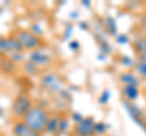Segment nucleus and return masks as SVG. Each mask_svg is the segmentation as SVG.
<instances>
[{"label": "nucleus", "mask_w": 146, "mask_h": 136, "mask_svg": "<svg viewBox=\"0 0 146 136\" xmlns=\"http://www.w3.org/2000/svg\"><path fill=\"white\" fill-rule=\"evenodd\" d=\"M49 113L45 108L40 106H33L29 110V112L22 118V121L39 135L45 133V126H46L48 119H49Z\"/></svg>", "instance_id": "nucleus-1"}, {"label": "nucleus", "mask_w": 146, "mask_h": 136, "mask_svg": "<svg viewBox=\"0 0 146 136\" xmlns=\"http://www.w3.org/2000/svg\"><path fill=\"white\" fill-rule=\"evenodd\" d=\"M18 42H20L23 51H34V50H39L40 48L45 46V42L43 38L35 35L31 29H16L11 33Z\"/></svg>", "instance_id": "nucleus-2"}, {"label": "nucleus", "mask_w": 146, "mask_h": 136, "mask_svg": "<svg viewBox=\"0 0 146 136\" xmlns=\"http://www.w3.org/2000/svg\"><path fill=\"white\" fill-rule=\"evenodd\" d=\"M40 88L49 94H60L63 90V78L54 72L44 73L40 77Z\"/></svg>", "instance_id": "nucleus-3"}, {"label": "nucleus", "mask_w": 146, "mask_h": 136, "mask_svg": "<svg viewBox=\"0 0 146 136\" xmlns=\"http://www.w3.org/2000/svg\"><path fill=\"white\" fill-rule=\"evenodd\" d=\"M33 107L32 98L27 94H18L11 103V114L21 120Z\"/></svg>", "instance_id": "nucleus-4"}, {"label": "nucleus", "mask_w": 146, "mask_h": 136, "mask_svg": "<svg viewBox=\"0 0 146 136\" xmlns=\"http://www.w3.org/2000/svg\"><path fill=\"white\" fill-rule=\"evenodd\" d=\"M95 121L94 117H84L83 120L77 123L74 126L76 136H91L95 134Z\"/></svg>", "instance_id": "nucleus-5"}, {"label": "nucleus", "mask_w": 146, "mask_h": 136, "mask_svg": "<svg viewBox=\"0 0 146 136\" xmlns=\"http://www.w3.org/2000/svg\"><path fill=\"white\" fill-rule=\"evenodd\" d=\"M28 60L31 62H33L34 65L38 67H49L52 63V57L48 55L46 52H44L43 50H34V51L29 52Z\"/></svg>", "instance_id": "nucleus-6"}, {"label": "nucleus", "mask_w": 146, "mask_h": 136, "mask_svg": "<svg viewBox=\"0 0 146 136\" xmlns=\"http://www.w3.org/2000/svg\"><path fill=\"white\" fill-rule=\"evenodd\" d=\"M18 71V65L15 63L9 56L0 57V72L6 75H13Z\"/></svg>", "instance_id": "nucleus-7"}, {"label": "nucleus", "mask_w": 146, "mask_h": 136, "mask_svg": "<svg viewBox=\"0 0 146 136\" xmlns=\"http://www.w3.org/2000/svg\"><path fill=\"white\" fill-rule=\"evenodd\" d=\"M12 134L13 136H40L38 133H35L32 129H29L22 120H17L12 126Z\"/></svg>", "instance_id": "nucleus-8"}, {"label": "nucleus", "mask_w": 146, "mask_h": 136, "mask_svg": "<svg viewBox=\"0 0 146 136\" xmlns=\"http://www.w3.org/2000/svg\"><path fill=\"white\" fill-rule=\"evenodd\" d=\"M61 114L55 113V114L50 116L48 119L46 126H45V133L50 135H57L58 129H60V121H61Z\"/></svg>", "instance_id": "nucleus-9"}, {"label": "nucleus", "mask_w": 146, "mask_h": 136, "mask_svg": "<svg viewBox=\"0 0 146 136\" xmlns=\"http://www.w3.org/2000/svg\"><path fill=\"white\" fill-rule=\"evenodd\" d=\"M122 92H123V96L127 98V101L131 103L139 97L140 90L138 88V85H127V86H123Z\"/></svg>", "instance_id": "nucleus-10"}, {"label": "nucleus", "mask_w": 146, "mask_h": 136, "mask_svg": "<svg viewBox=\"0 0 146 136\" xmlns=\"http://www.w3.org/2000/svg\"><path fill=\"white\" fill-rule=\"evenodd\" d=\"M125 105V107H127V111L129 112V114H130V117L133 118V119L136 121L138 124H140V125H143L144 124V119H143V113H141V111L139 110L136 106H134V105H131L130 102H125L124 103Z\"/></svg>", "instance_id": "nucleus-11"}, {"label": "nucleus", "mask_w": 146, "mask_h": 136, "mask_svg": "<svg viewBox=\"0 0 146 136\" xmlns=\"http://www.w3.org/2000/svg\"><path fill=\"white\" fill-rule=\"evenodd\" d=\"M21 67H22L23 73H26L27 75H29V77H38L40 74V67L34 65V63L31 62L29 60H26L21 65Z\"/></svg>", "instance_id": "nucleus-12"}, {"label": "nucleus", "mask_w": 146, "mask_h": 136, "mask_svg": "<svg viewBox=\"0 0 146 136\" xmlns=\"http://www.w3.org/2000/svg\"><path fill=\"white\" fill-rule=\"evenodd\" d=\"M22 51H23V49H22L20 42H18L12 34L7 35V52H9V55L15 53V52H22Z\"/></svg>", "instance_id": "nucleus-13"}, {"label": "nucleus", "mask_w": 146, "mask_h": 136, "mask_svg": "<svg viewBox=\"0 0 146 136\" xmlns=\"http://www.w3.org/2000/svg\"><path fill=\"white\" fill-rule=\"evenodd\" d=\"M119 81L124 84V86L127 85H138L139 84V79L136 78V75L131 72H123L119 74Z\"/></svg>", "instance_id": "nucleus-14"}, {"label": "nucleus", "mask_w": 146, "mask_h": 136, "mask_svg": "<svg viewBox=\"0 0 146 136\" xmlns=\"http://www.w3.org/2000/svg\"><path fill=\"white\" fill-rule=\"evenodd\" d=\"M131 46H133L134 52L138 55V57L141 55H145L146 53V37L136 39L135 42L131 44Z\"/></svg>", "instance_id": "nucleus-15"}, {"label": "nucleus", "mask_w": 146, "mask_h": 136, "mask_svg": "<svg viewBox=\"0 0 146 136\" xmlns=\"http://www.w3.org/2000/svg\"><path fill=\"white\" fill-rule=\"evenodd\" d=\"M105 24H106V28H107V30H108V33H110V34L115 35V34L117 33V24H116L115 18H112L111 16L106 17Z\"/></svg>", "instance_id": "nucleus-16"}, {"label": "nucleus", "mask_w": 146, "mask_h": 136, "mask_svg": "<svg viewBox=\"0 0 146 136\" xmlns=\"http://www.w3.org/2000/svg\"><path fill=\"white\" fill-rule=\"evenodd\" d=\"M9 56L7 52V37L0 35V57Z\"/></svg>", "instance_id": "nucleus-17"}, {"label": "nucleus", "mask_w": 146, "mask_h": 136, "mask_svg": "<svg viewBox=\"0 0 146 136\" xmlns=\"http://www.w3.org/2000/svg\"><path fill=\"white\" fill-rule=\"evenodd\" d=\"M9 57L11 58V60L17 63V65H22L25 61H26V55H25V51H22V52H15V53H11V55H9Z\"/></svg>", "instance_id": "nucleus-18"}, {"label": "nucleus", "mask_w": 146, "mask_h": 136, "mask_svg": "<svg viewBox=\"0 0 146 136\" xmlns=\"http://www.w3.org/2000/svg\"><path fill=\"white\" fill-rule=\"evenodd\" d=\"M70 128V120L67 117H61V121H60V129H58V134H65L66 131Z\"/></svg>", "instance_id": "nucleus-19"}, {"label": "nucleus", "mask_w": 146, "mask_h": 136, "mask_svg": "<svg viewBox=\"0 0 146 136\" xmlns=\"http://www.w3.org/2000/svg\"><path fill=\"white\" fill-rule=\"evenodd\" d=\"M31 32H33V33L35 35H38V37L42 38V35L44 34V29H43V27L40 26L39 23H32V27H31Z\"/></svg>", "instance_id": "nucleus-20"}, {"label": "nucleus", "mask_w": 146, "mask_h": 136, "mask_svg": "<svg viewBox=\"0 0 146 136\" xmlns=\"http://www.w3.org/2000/svg\"><path fill=\"white\" fill-rule=\"evenodd\" d=\"M110 96H111V92H110V90H104L102 94L100 95L99 97V103H101V105H106V103L110 101Z\"/></svg>", "instance_id": "nucleus-21"}, {"label": "nucleus", "mask_w": 146, "mask_h": 136, "mask_svg": "<svg viewBox=\"0 0 146 136\" xmlns=\"http://www.w3.org/2000/svg\"><path fill=\"white\" fill-rule=\"evenodd\" d=\"M107 130V125L104 121H96L95 124V134H105Z\"/></svg>", "instance_id": "nucleus-22"}, {"label": "nucleus", "mask_w": 146, "mask_h": 136, "mask_svg": "<svg viewBox=\"0 0 146 136\" xmlns=\"http://www.w3.org/2000/svg\"><path fill=\"white\" fill-rule=\"evenodd\" d=\"M135 69L136 72L140 74V75H143L146 78V63H143V62H136V65H135Z\"/></svg>", "instance_id": "nucleus-23"}, {"label": "nucleus", "mask_w": 146, "mask_h": 136, "mask_svg": "<svg viewBox=\"0 0 146 136\" xmlns=\"http://www.w3.org/2000/svg\"><path fill=\"white\" fill-rule=\"evenodd\" d=\"M68 46H70V49L72 51H78L79 48H80V44H79V42H77V40H71L70 44H68Z\"/></svg>", "instance_id": "nucleus-24"}, {"label": "nucleus", "mask_w": 146, "mask_h": 136, "mask_svg": "<svg viewBox=\"0 0 146 136\" xmlns=\"http://www.w3.org/2000/svg\"><path fill=\"white\" fill-rule=\"evenodd\" d=\"M117 43L118 44H127V43H129V38H128L125 34H119L117 37Z\"/></svg>", "instance_id": "nucleus-25"}, {"label": "nucleus", "mask_w": 146, "mask_h": 136, "mask_svg": "<svg viewBox=\"0 0 146 136\" xmlns=\"http://www.w3.org/2000/svg\"><path fill=\"white\" fill-rule=\"evenodd\" d=\"M71 117H72V119L76 121V124H77V123H79V121H82V120H83V118H84V117L82 116L80 113H78V112H73Z\"/></svg>", "instance_id": "nucleus-26"}, {"label": "nucleus", "mask_w": 146, "mask_h": 136, "mask_svg": "<svg viewBox=\"0 0 146 136\" xmlns=\"http://www.w3.org/2000/svg\"><path fill=\"white\" fill-rule=\"evenodd\" d=\"M121 62L123 63V65H127V66H131V65H133V61H131L129 57H127V56H123L121 58Z\"/></svg>", "instance_id": "nucleus-27"}, {"label": "nucleus", "mask_w": 146, "mask_h": 136, "mask_svg": "<svg viewBox=\"0 0 146 136\" xmlns=\"http://www.w3.org/2000/svg\"><path fill=\"white\" fill-rule=\"evenodd\" d=\"M140 27L146 32V12L141 16V18H140Z\"/></svg>", "instance_id": "nucleus-28"}, {"label": "nucleus", "mask_w": 146, "mask_h": 136, "mask_svg": "<svg viewBox=\"0 0 146 136\" xmlns=\"http://www.w3.org/2000/svg\"><path fill=\"white\" fill-rule=\"evenodd\" d=\"M79 27H80V28H83V29H85V30L89 28V26H88L86 22H79Z\"/></svg>", "instance_id": "nucleus-29"}, {"label": "nucleus", "mask_w": 146, "mask_h": 136, "mask_svg": "<svg viewBox=\"0 0 146 136\" xmlns=\"http://www.w3.org/2000/svg\"><path fill=\"white\" fill-rule=\"evenodd\" d=\"M82 5L85 6V7H90L91 6V3L89 1V0H83V1H82Z\"/></svg>", "instance_id": "nucleus-30"}, {"label": "nucleus", "mask_w": 146, "mask_h": 136, "mask_svg": "<svg viewBox=\"0 0 146 136\" xmlns=\"http://www.w3.org/2000/svg\"><path fill=\"white\" fill-rule=\"evenodd\" d=\"M73 28V27L72 26H70V27H68V28L66 29V34H65V38H70V34H71V29Z\"/></svg>", "instance_id": "nucleus-31"}, {"label": "nucleus", "mask_w": 146, "mask_h": 136, "mask_svg": "<svg viewBox=\"0 0 146 136\" xmlns=\"http://www.w3.org/2000/svg\"><path fill=\"white\" fill-rule=\"evenodd\" d=\"M138 58H139V62L146 63V53H145V55H141V56H139Z\"/></svg>", "instance_id": "nucleus-32"}, {"label": "nucleus", "mask_w": 146, "mask_h": 136, "mask_svg": "<svg viewBox=\"0 0 146 136\" xmlns=\"http://www.w3.org/2000/svg\"><path fill=\"white\" fill-rule=\"evenodd\" d=\"M3 113H4V110H3V108H1V107H0V117H1V116H3Z\"/></svg>", "instance_id": "nucleus-33"}]
</instances>
